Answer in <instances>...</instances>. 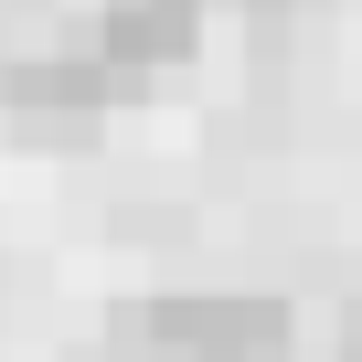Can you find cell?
<instances>
[{"mask_svg": "<svg viewBox=\"0 0 362 362\" xmlns=\"http://www.w3.org/2000/svg\"><path fill=\"white\" fill-rule=\"evenodd\" d=\"M341 362H362V298L341 309Z\"/></svg>", "mask_w": 362, "mask_h": 362, "instance_id": "4", "label": "cell"}, {"mask_svg": "<svg viewBox=\"0 0 362 362\" xmlns=\"http://www.w3.org/2000/svg\"><path fill=\"white\" fill-rule=\"evenodd\" d=\"M214 33V0H96V54L139 86L160 64H192Z\"/></svg>", "mask_w": 362, "mask_h": 362, "instance_id": "3", "label": "cell"}, {"mask_svg": "<svg viewBox=\"0 0 362 362\" xmlns=\"http://www.w3.org/2000/svg\"><path fill=\"white\" fill-rule=\"evenodd\" d=\"M107 351L117 362H288L298 320L267 288H160L107 320Z\"/></svg>", "mask_w": 362, "mask_h": 362, "instance_id": "1", "label": "cell"}, {"mask_svg": "<svg viewBox=\"0 0 362 362\" xmlns=\"http://www.w3.org/2000/svg\"><path fill=\"white\" fill-rule=\"evenodd\" d=\"M117 96H128V75L96 43H22V54H0V117H11L22 149H96Z\"/></svg>", "mask_w": 362, "mask_h": 362, "instance_id": "2", "label": "cell"}]
</instances>
